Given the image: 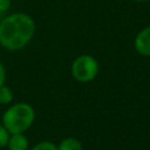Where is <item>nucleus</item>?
Masks as SVG:
<instances>
[{"mask_svg": "<svg viewBox=\"0 0 150 150\" xmlns=\"http://www.w3.org/2000/svg\"><path fill=\"white\" fill-rule=\"evenodd\" d=\"M35 34V21L26 13L16 12L0 21V45L7 50H20Z\"/></svg>", "mask_w": 150, "mask_h": 150, "instance_id": "nucleus-1", "label": "nucleus"}, {"mask_svg": "<svg viewBox=\"0 0 150 150\" xmlns=\"http://www.w3.org/2000/svg\"><path fill=\"white\" fill-rule=\"evenodd\" d=\"M35 110L27 102H18L9 105L2 114L1 123L9 134H25L34 123Z\"/></svg>", "mask_w": 150, "mask_h": 150, "instance_id": "nucleus-2", "label": "nucleus"}, {"mask_svg": "<svg viewBox=\"0 0 150 150\" xmlns=\"http://www.w3.org/2000/svg\"><path fill=\"white\" fill-rule=\"evenodd\" d=\"M100 64L98 61L89 54H82L77 56L70 66L71 76L81 83H88L95 80L98 75Z\"/></svg>", "mask_w": 150, "mask_h": 150, "instance_id": "nucleus-3", "label": "nucleus"}, {"mask_svg": "<svg viewBox=\"0 0 150 150\" xmlns=\"http://www.w3.org/2000/svg\"><path fill=\"white\" fill-rule=\"evenodd\" d=\"M135 50L142 56H150V26L141 29L134 40Z\"/></svg>", "mask_w": 150, "mask_h": 150, "instance_id": "nucleus-4", "label": "nucleus"}, {"mask_svg": "<svg viewBox=\"0 0 150 150\" xmlns=\"http://www.w3.org/2000/svg\"><path fill=\"white\" fill-rule=\"evenodd\" d=\"M6 146L8 150H28L29 141L25 134H11Z\"/></svg>", "mask_w": 150, "mask_h": 150, "instance_id": "nucleus-5", "label": "nucleus"}, {"mask_svg": "<svg viewBox=\"0 0 150 150\" xmlns=\"http://www.w3.org/2000/svg\"><path fill=\"white\" fill-rule=\"evenodd\" d=\"M82 143L75 137H66L57 144V150H82Z\"/></svg>", "mask_w": 150, "mask_h": 150, "instance_id": "nucleus-6", "label": "nucleus"}, {"mask_svg": "<svg viewBox=\"0 0 150 150\" xmlns=\"http://www.w3.org/2000/svg\"><path fill=\"white\" fill-rule=\"evenodd\" d=\"M13 98H14V93L11 89V87H8L6 83L1 84L0 86V104L2 105L9 104L12 103Z\"/></svg>", "mask_w": 150, "mask_h": 150, "instance_id": "nucleus-7", "label": "nucleus"}, {"mask_svg": "<svg viewBox=\"0 0 150 150\" xmlns=\"http://www.w3.org/2000/svg\"><path fill=\"white\" fill-rule=\"evenodd\" d=\"M30 150H57V145L50 141H41L33 145Z\"/></svg>", "mask_w": 150, "mask_h": 150, "instance_id": "nucleus-8", "label": "nucleus"}, {"mask_svg": "<svg viewBox=\"0 0 150 150\" xmlns=\"http://www.w3.org/2000/svg\"><path fill=\"white\" fill-rule=\"evenodd\" d=\"M9 132L8 130L5 128V125L2 123H0V149L5 148L7 145V142H8V138H9Z\"/></svg>", "mask_w": 150, "mask_h": 150, "instance_id": "nucleus-9", "label": "nucleus"}, {"mask_svg": "<svg viewBox=\"0 0 150 150\" xmlns=\"http://www.w3.org/2000/svg\"><path fill=\"white\" fill-rule=\"evenodd\" d=\"M6 82V68L4 63L0 61V86Z\"/></svg>", "mask_w": 150, "mask_h": 150, "instance_id": "nucleus-10", "label": "nucleus"}, {"mask_svg": "<svg viewBox=\"0 0 150 150\" xmlns=\"http://www.w3.org/2000/svg\"><path fill=\"white\" fill-rule=\"evenodd\" d=\"M9 5H11L9 0H0V11H6V9H8Z\"/></svg>", "mask_w": 150, "mask_h": 150, "instance_id": "nucleus-11", "label": "nucleus"}, {"mask_svg": "<svg viewBox=\"0 0 150 150\" xmlns=\"http://www.w3.org/2000/svg\"><path fill=\"white\" fill-rule=\"evenodd\" d=\"M135 1H137V2H144V1H146V0H135Z\"/></svg>", "mask_w": 150, "mask_h": 150, "instance_id": "nucleus-12", "label": "nucleus"}]
</instances>
